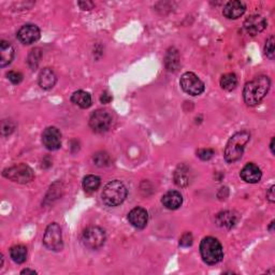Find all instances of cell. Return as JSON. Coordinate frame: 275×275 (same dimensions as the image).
I'll return each instance as SVG.
<instances>
[{
    "label": "cell",
    "instance_id": "cell-1",
    "mask_svg": "<svg viewBox=\"0 0 275 275\" xmlns=\"http://www.w3.org/2000/svg\"><path fill=\"white\" fill-rule=\"evenodd\" d=\"M271 81L267 76H259L254 80L249 81L244 86L243 91V98L249 107L259 104L270 90Z\"/></svg>",
    "mask_w": 275,
    "mask_h": 275
},
{
    "label": "cell",
    "instance_id": "cell-2",
    "mask_svg": "<svg viewBox=\"0 0 275 275\" xmlns=\"http://www.w3.org/2000/svg\"><path fill=\"white\" fill-rule=\"evenodd\" d=\"M249 140H251V134L246 130H242L234 134L230 138L226 148H225V160L229 162V164H232V162L239 160L243 156L244 148Z\"/></svg>",
    "mask_w": 275,
    "mask_h": 275
},
{
    "label": "cell",
    "instance_id": "cell-3",
    "mask_svg": "<svg viewBox=\"0 0 275 275\" xmlns=\"http://www.w3.org/2000/svg\"><path fill=\"white\" fill-rule=\"evenodd\" d=\"M200 254L206 265H216L224 258L221 242L213 236H206L200 243Z\"/></svg>",
    "mask_w": 275,
    "mask_h": 275
},
{
    "label": "cell",
    "instance_id": "cell-4",
    "mask_svg": "<svg viewBox=\"0 0 275 275\" xmlns=\"http://www.w3.org/2000/svg\"><path fill=\"white\" fill-rule=\"evenodd\" d=\"M127 188L121 181L115 180L104 186L101 197L104 204L108 206H117L127 198Z\"/></svg>",
    "mask_w": 275,
    "mask_h": 275
},
{
    "label": "cell",
    "instance_id": "cell-5",
    "mask_svg": "<svg viewBox=\"0 0 275 275\" xmlns=\"http://www.w3.org/2000/svg\"><path fill=\"white\" fill-rule=\"evenodd\" d=\"M2 176L12 181V182L18 184H28L35 178L33 169L25 164H20L4 169Z\"/></svg>",
    "mask_w": 275,
    "mask_h": 275
},
{
    "label": "cell",
    "instance_id": "cell-6",
    "mask_svg": "<svg viewBox=\"0 0 275 275\" xmlns=\"http://www.w3.org/2000/svg\"><path fill=\"white\" fill-rule=\"evenodd\" d=\"M43 244L49 251H61L64 247V242H62L61 229L58 224L52 223L48 225L45 232V236H43Z\"/></svg>",
    "mask_w": 275,
    "mask_h": 275
},
{
    "label": "cell",
    "instance_id": "cell-7",
    "mask_svg": "<svg viewBox=\"0 0 275 275\" xmlns=\"http://www.w3.org/2000/svg\"><path fill=\"white\" fill-rule=\"evenodd\" d=\"M105 242V232L102 228L92 226L86 228L82 234V243L89 249H98Z\"/></svg>",
    "mask_w": 275,
    "mask_h": 275
},
{
    "label": "cell",
    "instance_id": "cell-8",
    "mask_svg": "<svg viewBox=\"0 0 275 275\" xmlns=\"http://www.w3.org/2000/svg\"><path fill=\"white\" fill-rule=\"evenodd\" d=\"M182 90L190 96H199L204 92V83L200 80L195 73L186 72L180 81Z\"/></svg>",
    "mask_w": 275,
    "mask_h": 275
},
{
    "label": "cell",
    "instance_id": "cell-9",
    "mask_svg": "<svg viewBox=\"0 0 275 275\" xmlns=\"http://www.w3.org/2000/svg\"><path fill=\"white\" fill-rule=\"evenodd\" d=\"M112 125V116L109 112L104 110H98L93 112L90 118V126L97 134L107 133Z\"/></svg>",
    "mask_w": 275,
    "mask_h": 275
},
{
    "label": "cell",
    "instance_id": "cell-10",
    "mask_svg": "<svg viewBox=\"0 0 275 275\" xmlns=\"http://www.w3.org/2000/svg\"><path fill=\"white\" fill-rule=\"evenodd\" d=\"M42 143L48 151H57L61 146V134L56 127H47L42 134Z\"/></svg>",
    "mask_w": 275,
    "mask_h": 275
},
{
    "label": "cell",
    "instance_id": "cell-11",
    "mask_svg": "<svg viewBox=\"0 0 275 275\" xmlns=\"http://www.w3.org/2000/svg\"><path fill=\"white\" fill-rule=\"evenodd\" d=\"M17 39L20 40L23 45H33V43L37 42L40 39V29L38 26L33 24H27L24 25L21 27V29L17 31Z\"/></svg>",
    "mask_w": 275,
    "mask_h": 275
},
{
    "label": "cell",
    "instance_id": "cell-12",
    "mask_svg": "<svg viewBox=\"0 0 275 275\" xmlns=\"http://www.w3.org/2000/svg\"><path fill=\"white\" fill-rule=\"evenodd\" d=\"M267 27V21L266 18L259 15V14H254L247 17L244 22V29L246 33L251 36H257L258 34L262 33Z\"/></svg>",
    "mask_w": 275,
    "mask_h": 275
},
{
    "label": "cell",
    "instance_id": "cell-13",
    "mask_svg": "<svg viewBox=\"0 0 275 275\" xmlns=\"http://www.w3.org/2000/svg\"><path fill=\"white\" fill-rule=\"evenodd\" d=\"M128 221L137 229H143L146 227L148 222V214L145 209L143 208H135L129 212Z\"/></svg>",
    "mask_w": 275,
    "mask_h": 275
},
{
    "label": "cell",
    "instance_id": "cell-14",
    "mask_svg": "<svg viewBox=\"0 0 275 275\" xmlns=\"http://www.w3.org/2000/svg\"><path fill=\"white\" fill-rule=\"evenodd\" d=\"M245 10L246 7L244 2L239 1V0H232L225 5L223 13L229 20H236L245 13Z\"/></svg>",
    "mask_w": 275,
    "mask_h": 275
},
{
    "label": "cell",
    "instance_id": "cell-15",
    "mask_svg": "<svg viewBox=\"0 0 275 275\" xmlns=\"http://www.w3.org/2000/svg\"><path fill=\"white\" fill-rule=\"evenodd\" d=\"M240 177L242 178L243 181H245L246 183L256 184L261 180L262 173L258 166H256L255 164H252L251 162V164H247L242 169L240 172Z\"/></svg>",
    "mask_w": 275,
    "mask_h": 275
},
{
    "label": "cell",
    "instance_id": "cell-16",
    "mask_svg": "<svg viewBox=\"0 0 275 275\" xmlns=\"http://www.w3.org/2000/svg\"><path fill=\"white\" fill-rule=\"evenodd\" d=\"M161 202L168 210H178L183 203V197L181 192L177 190H170L165 193Z\"/></svg>",
    "mask_w": 275,
    "mask_h": 275
},
{
    "label": "cell",
    "instance_id": "cell-17",
    "mask_svg": "<svg viewBox=\"0 0 275 275\" xmlns=\"http://www.w3.org/2000/svg\"><path fill=\"white\" fill-rule=\"evenodd\" d=\"M14 58V48L9 42H0V67L4 68L10 65Z\"/></svg>",
    "mask_w": 275,
    "mask_h": 275
},
{
    "label": "cell",
    "instance_id": "cell-18",
    "mask_svg": "<svg viewBox=\"0 0 275 275\" xmlns=\"http://www.w3.org/2000/svg\"><path fill=\"white\" fill-rule=\"evenodd\" d=\"M56 81H57V78H56L55 72L49 68H46L40 72L39 74V85L42 90H51L55 86Z\"/></svg>",
    "mask_w": 275,
    "mask_h": 275
},
{
    "label": "cell",
    "instance_id": "cell-19",
    "mask_svg": "<svg viewBox=\"0 0 275 275\" xmlns=\"http://www.w3.org/2000/svg\"><path fill=\"white\" fill-rule=\"evenodd\" d=\"M174 181H176V184L178 186H181V187L188 186L191 182L190 169L185 165L180 166L177 169L176 173H174Z\"/></svg>",
    "mask_w": 275,
    "mask_h": 275
},
{
    "label": "cell",
    "instance_id": "cell-20",
    "mask_svg": "<svg viewBox=\"0 0 275 275\" xmlns=\"http://www.w3.org/2000/svg\"><path fill=\"white\" fill-rule=\"evenodd\" d=\"M237 220H239L237 214H235L234 212H231V211L222 212V213H220L216 216V223L218 226L228 228V229L232 228L236 224Z\"/></svg>",
    "mask_w": 275,
    "mask_h": 275
},
{
    "label": "cell",
    "instance_id": "cell-21",
    "mask_svg": "<svg viewBox=\"0 0 275 275\" xmlns=\"http://www.w3.org/2000/svg\"><path fill=\"white\" fill-rule=\"evenodd\" d=\"M165 64L169 71L176 72L178 70L181 64V58L179 51L176 47H170L168 49L165 57Z\"/></svg>",
    "mask_w": 275,
    "mask_h": 275
},
{
    "label": "cell",
    "instance_id": "cell-22",
    "mask_svg": "<svg viewBox=\"0 0 275 275\" xmlns=\"http://www.w3.org/2000/svg\"><path fill=\"white\" fill-rule=\"evenodd\" d=\"M71 101L82 109H89L92 105V96L87 92L78 91L74 92L71 96Z\"/></svg>",
    "mask_w": 275,
    "mask_h": 275
},
{
    "label": "cell",
    "instance_id": "cell-23",
    "mask_svg": "<svg viewBox=\"0 0 275 275\" xmlns=\"http://www.w3.org/2000/svg\"><path fill=\"white\" fill-rule=\"evenodd\" d=\"M10 256L16 264H23L27 259V248L23 245H15L11 247Z\"/></svg>",
    "mask_w": 275,
    "mask_h": 275
},
{
    "label": "cell",
    "instance_id": "cell-24",
    "mask_svg": "<svg viewBox=\"0 0 275 275\" xmlns=\"http://www.w3.org/2000/svg\"><path fill=\"white\" fill-rule=\"evenodd\" d=\"M101 184V180L96 176H86L83 179V188L87 192H93L96 191Z\"/></svg>",
    "mask_w": 275,
    "mask_h": 275
},
{
    "label": "cell",
    "instance_id": "cell-25",
    "mask_svg": "<svg viewBox=\"0 0 275 275\" xmlns=\"http://www.w3.org/2000/svg\"><path fill=\"white\" fill-rule=\"evenodd\" d=\"M237 84V79L234 73H227L224 74L221 79V86L222 89L227 91V92H231L233 91Z\"/></svg>",
    "mask_w": 275,
    "mask_h": 275
},
{
    "label": "cell",
    "instance_id": "cell-26",
    "mask_svg": "<svg viewBox=\"0 0 275 275\" xmlns=\"http://www.w3.org/2000/svg\"><path fill=\"white\" fill-rule=\"evenodd\" d=\"M41 56H42V53H41L40 48H34L33 51L30 52L27 62H28L29 67L33 69V70H35V69L38 67L40 59H41Z\"/></svg>",
    "mask_w": 275,
    "mask_h": 275
},
{
    "label": "cell",
    "instance_id": "cell-27",
    "mask_svg": "<svg viewBox=\"0 0 275 275\" xmlns=\"http://www.w3.org/2000/svg\"><path fill=\"white\" fill-rule=\"evenodd\" d=\"M93 162H95L98 167H107L110 166L111 164V158L109 154L104 152H100L93 156Z\"/></svg>",
    "mask_w": 275,
    "mask_h": 275
},
{
    "label": "cell",
    "instance_id": "cell-28",
    "mask_svg": "<svg viewBox=\"0 0 275 275\" xmlns=\"http://www.w3.org/2000/svg\"><path fill=\"white\" fill-rule=\"evenodd\" d=\"M265 53L267 55V57H269L270 59L274 58V36H271L270 38H269L266 41V46H265Z\"/></svg>",
    "mask_w": 275,
    "mask_h": 275
},
{
    "label": "cell",
    "instance_id": "cell-29",
    "mask_svg": "<svg viewBox=\"0 0 275 275\" xmlns=\"http://www.w3.org/2000/svg\"><path fill=\"white\" fill-rule=\"evenodd\" d=\"M197 155L201 160L208 161L214 156V151L211 148H202V149H199L197 152Z\"/></svg>",
    "mask_w": 275,
    "mask_h": 275
},
{
    "label": "cell",
    "instance_id": "cell-30",
    "mask_svg": "<svg viewBox=\"0 0 275 275\" xmlns=\"http://www.w3.org/2000/svg\"><path fill=\"white\" fill-rule=\"evenodd\" d=\"M193 237L190 232H185L180 239V245L183 247H189L192 245Z\"/></svg>",
    "mask_w": 275,
    "mask_h": 275
},
{
    "label": "cell",
    "instance_id": "cell-31",
    "mask_svg": "<svg viewBox=\"0 0 275 275\" xmlns=\"http://www.w3.org/2000/svg\"><path fill=\"white\" fill-rule=\"evenodd\" d=\"M8 79L10 80L11 83L13 84H20L22 81H23V74L21 72H17V71H10L7 74Z\"/></svg>",
    "mask_w": 275,
    "mask_h": 275
},
{
    "label": "cell",
    "instance_id": "cell-32",
    "mask_svg": "<svg viewBox=\"0 0 275 275\" xmlns=\"http://www.w3.org/2000/svg\"><path fill=\"white\" fill-rule=\"evenodd\" d=\"M78 4L82 10H91L93 8V3L92 1H80Z\"/></svg>",
    "mask_w": 275,
    "mask_h": 275
},
{
    "label": "cell",
    "instance_id": "cell-33",
    "mask_svg": "<svg viewBox=\"0 0 275 275\" xmlns=\"http://www.w3.org/2000/svg\"><path fill=\"white\" fill-rule=\"evenodd\" d=\"M274 188L275 187L272 186L270 189L268 190L267 192V199L269 200V202H271V203H274L275 202V195H274Z\"/></svg>",
    "mask_w": 275,
    "mask_h": 275
},
{
    "label": "cell",
    "instance_id": "cell-34",
    "mask_svg": "<svg viewBox=\"0 0 275 275\" xmlns=\"http://www.w3.org/2000/svg\"><path fill=\"white\" fill-rule=\"evenodd\" d=\"M112 100V97L109 95L108 92H103L102 93V96H101V98H100V101H101L102 103H109L110 101Z\"/></svg>",
    "mask_w": 275,
    "mask_h": 275
},
{
    "label": "cell",
    "instance_id": "cell-35",
    "mask_svg": "<svg viewBox=\"0 0 275 275\" xmlns=\"http://www.w3.org/2000/svg\"><path fill=\"white\" fill-rule=\"evenodd\" d=\"M21 274H37V272L35 270H30V269H25L21 272Z\"/></svg>",
    "mask_w": 275,
    "mask_h": 275
},
{
    "label": "cell",
    "instance_id": "cell-36",
    "mask_svg": "<svg viewBox=\"0 0 275 275\" xmlns=\"http://www.w3.org/2000/svg\"><path fill=\"white\" fill-rule=\"evenodd\" d=\"M270 148H271V152L272 154H274V138L271 140V144H270Z\"/></svg>",
    "mask_w": 275,
    "mask_h": 275
}]
</instances>
